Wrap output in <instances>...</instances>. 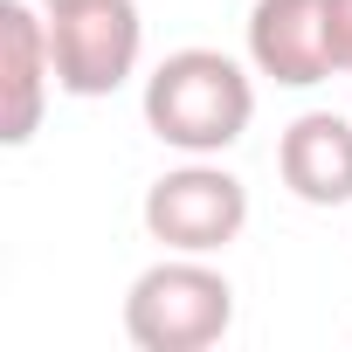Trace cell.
<instances>
[{
    "instance_id": "1",
    "label": "cell",
    "mask_w": 352,
    "mask_h": 352,
    "mask_svg": "<svg viewBox=\"0 0 352 352\" xmlns=\"http://www.w3.org/2000/svg\"><path fill=\"white\" fill-rule=\"evenodd\" d=\"M256 118V83L221 49H173L145 76V131L180 159H221Z\"/></svg>"
},
{
    "instance_id": "2",
    "label": "cell",
    "mask_w": 352,
    "mask_h": 352,
    "mask_svg": "<svg viewBox=\"0 0 352 352\" xmlns=\"http://www.w3.org/2000/svg\"><path fill=\"white\" fill-rule=\"evenodd\" d=\"M235 324V283L214 270V256H173L145 263L124 290V338L138 352H208Z\"/></svg>"
},
{
    "instance_id": "3",
    "label": "cell",
    "mask_w": 352,
    "mask_h": 352,
    "mask_svg": "<svg viewBox=\"0 0 352 352\" xmlns=\"http://www.w3.org/2000/svg\"><path fill=\"white\" fill-rule=\"evenodd\" d=\"M145 235L173 256H221L249 228V187L221 159H180L145 187Z\"/></svg>"
},
{
    "instance_id": "4",
    "label": "cell",
    "mask_w": 352,
    "mask_h": 352,
    "mask_svg": "<svg viewBox=\"0 0 352 352\" xmlns=\"http://www.w3.org/2000/svg\"><path fill=\"white\" fill-rule=\"evenodd\" d=\"M49 14V56H56V90L63 97H111L138 76L145 56V14L138 0H69Z\"/></svg>"
},
{
    "instance_id": "5",
    "label": "cell",
    "mask_w": 352,
    "mask_h": 352,
    "mask_svg": "<svg viewBox=\"0 0 352 352\" xmlns=\"http://www.w3.org/2000/svg\"><path fill=\"white\" fill-rule=\"evenodd\" d=\"M242 35L249 69L276 90H318L331 76V0H256Z\"/></svg>"
},
{
    "instance_id": "6",
    "label": "cell",
    "mask_w": 352,
    "mask_h": 352,
    "mask_svg": "<svg viewBox=\"0 0 352 352\" xmlns=\"http://www.w3.org/2000/svg\"><path fill=\"white\" fill-rule=\"evenodd\" d=\"M49 90H56L49 14L35 0H0V145H28L42 131Z\"/></svg>"
},
{
    "instance_id": "7",
    "label": "cell",
    "mask_w": 352,
    "mask_h": 352,
    "mask_svg": "<svg viewBox=\"0 0 352 352\" xmlns=\"http://www.w3.org/2000/svg\"><path fill=\"white\" fill-rule=\"evenodd\" d=\"M276 173L304 208H352V111H304L276 138Z\"/></svg>"
},
{
    "instance_id": "8",
    "label": "cell",
    "mask_w": 352,
    "mask_h": 352,
    "mask_svg": "<svg viewBox=\"0 0 352 352\" xmlns=\"http://www.w3.org/2000/svg\"><path fill=\"white\" fill-rule=\"evenodd\" d=\"M331 69L352 76V0H331Z\"/></svg>"
},
{
    "instance_id": "9",
    "label": "cell",
    "mask_w": 352,
    "mask_h": 352,
    "mask_svg": "<svg viewBox=\"0 0 352 352\" xmlns=\"http://www.w3.org/2000/svg\"><path fill=\"white\" fill-rule=\"evenodd\" d=\"M35 8H69V0H35Z\"/></svg>"
}]
</instances>
